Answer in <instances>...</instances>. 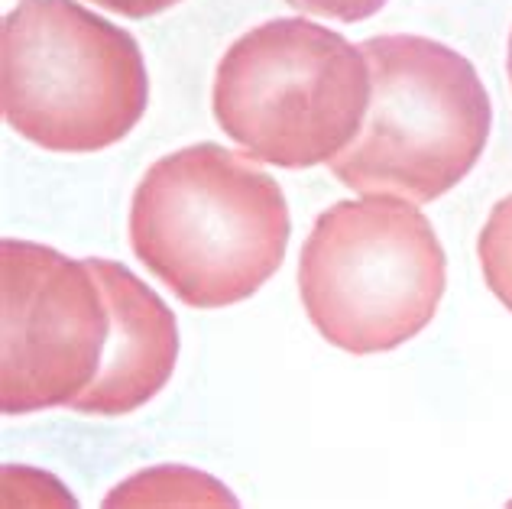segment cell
<instances>
[{
	"instance_id": "6da1fadb",
	"label": "cell",
	"mask_w": 512,
	"mask_h": 509,
	"mask_svg": "<svg viewBox=\"0 0 512 509\" xmlns=\"http://www.w3.org/2000/svg\"><path fill=\"white\" fill-rule=\"evenodd\" d=\"M127 227L146 270L205 312L256 296L286 260L292 234L279 182L221 143L156 159L133 192Z\"/></svg>"
},
{
	"instance_id": "7a4b0ae2",
	"label": "cell",
	"mask_w": 512,
	"mask_h": 509,
	"mask_svg": "<svg viewBox=\"0 0 512 509\" xmlns=\"http://www.w3.org/2000/svg\"><path fill=\"white\" fill-rule=\"evenodd\" d=\"M370 111L331 172L357 195H396L428 205L480 163L493 107L461 52L428 36H370Z\"/></svg>"
},
{
	"instance_id": "3957f363",
	"label": "cell",
	"mask_w": 512,
	"mask_h": 509,
	"mask_svg": "<svg viewBox=\"0 0 512 509\" xmlns=\"http://www.w3.org/2000/svg\"><path fill=\"white\" fill-rule=\"evenodd\" d=\"M370 95L360 46L328 26L286 17L234 39L214 72L211 111L256 163L312 169L357 140Z\"/></svg>"
},
{
	"instance_id": "277c9868",
	"label": "cell",
	"mask_w": 512,
	"mask_h": 509,
	"mask_svg": "<svg viewBox=\"0 0 512 509\" xmlns=\"http://www.w3.org/2000/svg\"><path fill=\"white\" fill-rule=\"evenodd\" d=\"M150 104L143 52L78 0H20L0 26V111L49 153L107 150Z\"/></svg>"
},
{
	"instance_id": "5b68a950",
	"label": "cell",
	"mask_w": 512,
	"mask_h": 509,
	"mask_svg": "<svg viewBox=\"0 0 512 509\" xmlns=\"http://www.w3.org/2000/svg\"><path fill=\"white\" fill-rule=\"evenodd\" d=\"M448 289V260L415 202L360 195L318 214L299 257L308 321L338 351L383 354L422 334Z\"/></svg>"
},
{
	"instance_id": "8992f818",
	"label": "cell",
	"mask_w": 512,
	"mask_h": 509,
	"mask_svg": "<svg viewBox=\"0 0 512 509\" xmlns=\"http://www.w3.org/2000/svg\"><path fill=\"white\" fill-rule=\"evenodd\" d=\"M111 305L88 260L0 244V409L30 415L72 406L98 377Z\"/></svg>"
},
{
	"instance_id": "52a82bcc",
	"label": "cell",
	"mask_w": 512,
	"mask_h": 509,
	"mask_svg": "<svg viewBox=\"0 0 512 509\" xmlns=\"http://www.w3.org/2000/svg\"><path fill=\"white\" fill-rule=\"evenodd\" d=\"M111 305V338L98 377L69 406L78 415L117 419L143 409L172 380L179 321L156 292L114 260H88Z\"/></svg>"
},
{
	"instance_id": "ba28073f",
	"label": "cell",
	"mask_w": 512,
	"mask_h": 509,
	"mask_svg": "<svg viewBox=\"0 0 512 509\" xmlns=\"http://www.w3.org/2000/svg\"><path fill=\"white\" fill-rule=\"evenodd\" d=\"M159 503H198V506H237L231 490L221 487L208 474H195L188 467H156L124 480L114 487L104 506H159Z\"/></svg>"
},
{
	"instance_id": "9c48e42d",
	"label": "cell",
	"mask_w": 512,
	"mask_h": 509,
	"mask_svg": "<svg viewBox=\"0 0 512 509\" xmlns=\"http://www.w3.org/2000/svg\"><path fill=\"white\" fill-rule=\"evenodd\" d=\"M483 283L512 312V192L493 205L477 237Z\"/></svg>"
},
{
	"instance_id": "30bf717a",
	"label": "cell",
	"mask_w": 512,
	"mask_h": 509,
	"mask_svg": "<svg viewBox=\"0 0 512 509\" xmlns=\"http://www.w3.org/2000/svg\"><path fill=\"white\" fill-rule=\"evenodd\" d=\"M289 7H295L305 17H328L341 23H357L367 20L373 13H380L386 7V0H286Z\"/></svg>"
},
{
	"instance_id": "8fae6325",
	"label": "cell",
	"mask_w": 512,
	"mask_h": 509,
	"mask_svg": "<svg viewBox=\"0 0 512 509\" xmlns=\"http://www.w3.org/2000/svg\"><path fill=\"white\" fill-rule=\"evenodd\" d=\"M91 4L127 20H146V17H156V13L172 10L175 4H182V0H91Z\"/></svg>"
},
{
	"instance_id": "7c38bea8",
	"label": "cell",
	"mask_w": 512,
	"mask_h": 509,
	"mask_svg": "<svg viewBox=\"0 0 512 509\" xmlns=\"http://www.w3.org/2000/svg\"><path fill=\"white\" fill-rule=\"evenodd\" d=\"M506 69H509V82H512V30H509V56H506Z\"/></svg>"
}]
</instances>
